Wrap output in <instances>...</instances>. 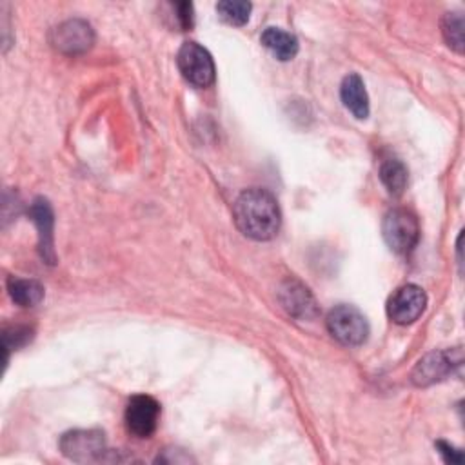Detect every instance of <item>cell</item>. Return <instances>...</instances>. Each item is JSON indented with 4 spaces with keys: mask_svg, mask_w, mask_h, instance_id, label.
<instances>
[{
    "mask_svg": "<svg viewBox=\"0 0 465 465\" xmlns=\"http://www.w3.org/2000/svg\"><path fill=\"white\" fill-rule=\"evenodd\" d=\"M220 18L231 25H243L251 15V4L243 0H223L216 4Z\"/></svg>",
    "mask_w": 465,
    "mask_h": 465,
    "instance_id": "2e32d148",
    "label": "cell"
},
{
    "mask_svg": "<svg viewBox=\"0 0 465 465\" xmlns=\"http://www.w3.org/2000/svg\"><path fill=\"white\" fill-rule=\"evenodd\" d=\"M327 329L343 345H361L369 336L365 316L352 305H336L327 314Z\"/></svg>",
    "mask_w": 465,
    "mask_h": 465,
    "instance_id": "3957f363",
    "label": "cell"
},
{
    "mask_svg": "<svg viewBox=\"0 0 465 465\" xmlns=\"http://www.w3.org/2000/svg\"><path fill=\"white\" fill-rule=\"evenodd\" d=\"M178 69L182 76L196 85L207 87L214 82V62L205 47L196 42H185L178 51Z\"/></svg>",
    "mask_w": 465,
    "mask_h": 465,
    "instance_id": "277c9868",
    "label": "cell"
},
{
    "mask_svg": "<svg viewBox=\"0 0 465 465\" xmlns=\"http://www.w3.org/2000/svg\"><path fill=\"white\" fill-rule=\"evenodd\" d=\"M232 218L242 234L258 242L274 238L282 223L276 198L260 187L247 189L236 198Z\"/></svg>",
    "mask_w": 465,
    "mask_h": 465,
    "instance_id": "6da1fadb",
    "label": "cell"
},
{
    "mask_svg": "<svg viewBox=\"0 0 465 465\" xmlns=\"http://www.w3.org/2000/svg\"><path fill=\"white\" fill-rule=\"evenodd\" d=\"M427 296L421 287L407 283L398 287L387 302V314L398 325H409L416 322L425 311Z\"/></svg>",
    "mask_w": 465,
    "mask_h": 465,
    "instance_id": "5b68a950",
    "label": "cell"
},
{
    "mask_svg": "<svg viewBox=\"0 0 465 465\" xmlns=\"http://www.w3.org/2000/svg\"><path fill=\"white\" fill-rule=\"evenodd\" d=\"M460 361L461 358L454 360L452 354L447 351H432L416 363V367L412 369L411 380L416 387L432 385L436 381H441L445 376H449L452 372V367L458 365Z\"/></svg>",
    "mask_w": 465,
    "mask_h": 465,
    "instance_id": "9c48e42d",
    "label": "cell"
},
{
    "mask_svg": "<svg viewBox=\"0 0 465 465\" xmlns=\"http://www.w3.org/2000/svg\"><path fill=\"white\" fill-rule=\"evenodd\" d=\"M160 405L153 396L138 394L125 407V425L136 438H149L158 425Z\"/></svg>",
    "mask_w": 465,
    "mask_h": 465,
    "instance_id": "ba28073f",
    "label": "cell"
},
{
    "mask_svg": "<svg viewBox=\"0 0 465 465\" xmlns=\"http://www.w3.org/2000/svg\"><path fill=\"white\" fill-rule=\"evenodd\" d=\"M262 44L278 58V60H291L298 53V40L294 35L280 29V27H267L262 33Z\"/></svg>",
    "mask_w": 465,
    "mask_h": 465,
    "instance_id": "4fadbf2b",
    "label": "cell"
},
{
    "mask_svg": "<svg viewBox=\"0 0 465 465\" xmlns=\"http://www.w3.org/2000/svg\"><path fill=\"white\" fill-rule=\"evenodd\" d=\"M31 218L38 229V249L45 263L53 265L56 262L53 247V209L45 198H36L31 205Z\"/></svg>",
    "mask_w": 465,
    "mask_h": 465,
    "instance_id": "8fae6325",
    "label": "cell"
},
{
    "mask_svg": "<svg viewBox=\"0 0 465 465\" xmlns=\"http://www.w3.org/2000/svg\"><path fill=\"white\" fill-rule=\"evenodd\" d=\"M33 336V331L29 327H13L4 332V349H16L24 343H27Z\"/></svg>",
    "mask_w": 465,
    "mask_h": 465,
    "instance_id": "ac0fdd59",
    "label": "cell"
},
{
    "mask_svg": "<svg viewBox=\"0 0 465 465\" xmlns=\"http://www.w3.org/2000/svg\"><path fill=\"white\" fill-rule=\"evenodd\" d=\"M380 180L391 194L400 196L407 187V169L400 160H385L380 167Z\"/></svg>",
    "mask_w": 465,
    "mask_h": 465,
    "instance_id": "9a60e30c",
    "label": "cell"
},
{
    "mask_svg": "<svg viewBox=\"0 0 465 465\" xmlns=\"http://www.w3.org/2000/svg\"><path fill=\"white\" fill-rule=\"evenodd\" d=\"M280 303L294 318H312L316 314V302L309 289L296 280H285L280 287Z\"/></svg>",
    "mask_w": 465,
    "mask_h": 465,
    "instance_id": "30bf717a",
    "label": "cell"
},
{
    "mask_svg": "<svg viewBox=\"0 0 465 465\" xmlns=\"http://www.w3.org/2000/svg\"><path fill=\"white\" fill-rule=\"evenodd\" d=\"M438 449H440V452H441V456H443L445 461H449V463H461V461H463L461 450L454 449L452 445H449V443H445V441H438Z\"/></svg>",
    "mask_w": 465,
    "mask_h": 465,
    "instance_id": "ffe728a7",
    "label": "cell"
},
{
    "mask_svg": "<svg viewBox=\"0 0 465 465\" xmlns=\"http://www.w3.org/2000/svg\"><path fill=\"white\" fill-rule=\"evenodd\" d=\"M340 96L343 105L360 120L369 116V96L365 84L358 74H347L340 85Z\"/></svg>",
    "mask_w": 465,
    "mask_h": 465,
    "instance_id": "7c38bea8",
    "label": "cell"
},
{
    "mask_svg": "<svg viewBox=\"0 0 465 465\" xmlns=\"http://www.w3.org/2000/svg\"><path fill=\"white\" fill-rule=\"evenodd\" d=\"M176 11V20L182 29H191L194 24V15H193V4L189 2H178L173 5Z\"/></svg>",
    "mask_w": 465,
    "mask_h": 465,
    "instance_id": "d6986e66",
    "label": "cell"
},
{
    "mask_svg": "<svg viewBox=\"0 0 465 465\" xmlns=\"http://www.w3.org/2000/svg\"><path fill=\"white\" fill-rule=\"evenodd\" d=\"M463 27H465V22L460 13H447L443 16V22H441L443 38L456 53L463 51Z\"/></svg>",
    "mask_w": 465,
    "mask_h": 465,
    "instance_id": "e0dca14e",
    "label": "cell"
},
{
    "mask_svg": "<svg viewBox=\"0 0 465 465\" xmlns=\"http://www.w3.org/2000/svg\"><path fill=\"white\" fill-rule=\"evenodd\" d=\"M7 291L11 300L20 307H33L44 298V287L36 280H24L13 276L7 280Z\"/></svg>",
    "mask_w": 465,
    "mask_h": 465,
    "instance_id": "5bb4252c",
    "label": "cell"
},
{
    "mask_svg": "<svg viewBox=\"0 0 465 465\" xmlns=\"http://www.w3.org/2000/svg\"><path fill=\"white\" fill-rule=\"evenodd\" d=\"M381 231L387 245L398 254L411 252L420 238V225L416 216L401 207L392 209L385 214Z\"/></svg>",
    "mask_w": 465,
    "mask_h": 465,
    "instance_id": "7a4b0ae2",
    "label": "cell"
},
{
    "mask_svg": "<svg viewBox=\"0 0 465 465\" xmlns=\"http://www.w3.org/2000/svg\"><path fill=\"white\" fill-rule=\"evenodd\" d=\"M62 452L73 461H94L105 452V438L102 430H71L60 440Z\"/></svg>",
    "mask_w": 465,
    "mask_h": 465,
    "instance_id": "8992f818",
    "label": "cell"
},
{
    "mask_svg": "<svg viewBox=\"0 0 465 465\" xmlns=\"http://www.w3.org/2000/svg\"><path fill=\"white\" fill-rule=\"evenodd\" d=\"M94 42V33L85 20L73 18L62 22L51 33V44L54 49L65 54L85 53Z\"/></svg>",
    "mask_w": 465,
    "mask_h": 465,
    "instance_id": "52a82bcc",
    "label": "cell"
}]
</instances>
